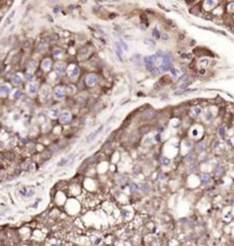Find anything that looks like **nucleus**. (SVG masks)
I'll list each match as a JSON object with an SVG mask.
<instances>
[{"label": "nucleus", "mask_w": 234, "mask_h": 246, "mask_svg": "<svg viewBox=\"0 0 234 246\" xmlns=\"http://www.w3.org/2000/svg\"><path fill=\"white\" fill-rule=\"evenodd\" d=\"M215 4H216L215 1H209V0H206V1L204 2V7H205L206 9H210L213 6H215Z\"/></svg>", "instance_id": "obj_23"}, {"label": "nucleus", "mask_w": 234, "mask_h": 246, "mask_svg": "<svg viewBox=\"0 0 234 246\" xmlns=\"http://www.w3.org/2000/svg\"><path fill=\"white\" fill-rule=\"evenodd\" d=\"M90 240H91V242H92L94 244H100V243L102 242V238H101V236H99V235H92V236L90 237Z\"/></svg>", "instance_id": "obj_20"}, {"label": "nucleus", "mask_w": 234, "mask_h": 246, "mask_svg": "<svg viewBox=\"0 0 234 246\" xmlns=\"http://www.w3.org/2000/svg\"><path fill=\"white\" fill-rule=\"evenodd\" d=\"M37 66V63L35 61H30L29 63H28V65H27V68H28V70L29 71H34L35 70V68H36Z\"/></svg>", "instance_id": "obj_22"}, {"label": "nucleus", "mask_w": 234, "mask_h": 246, "mask_svg": "<svg viewBox=\"0 0 234 246\" xmlns=\"http://www.w3.org/2000/svg\"><path fill=\"white\" fill-rule=\"evenodd\" d=\"M102 130H103V126H100L96 131L91 132L90 135L87 136V138H86V143H87V144H88V143H91V142H92V141H94V139H95V138H96L100 133H101V131H102Z\"/></svg>", "instance_id": "obj_7"}, {"label": "nucleus", "mask_w": 234, "mask_h": 246, "mask_svg": "<svg viewBox=\"0 0 234 246\" xmlns=\"http://www.w3.org/2000/svg\"><path fill=\"white\" fill-rule=\"evenodd\" d=\"M71 120V113L69 111H64L60 114V121L62 123H67Z\"/></svg>", "instance_id": "obj_6"}, {"label": "nucleus", "mask_w": 234, "mask_h": 246, "mask_svg": "<svg viewBox=\"0 0 234 246\" xmlns=\"http://www.w3.org/2000/svg\"><path fill=\"white\" fill-rule=\"evenodd\" d=\"M203 117H204V119H205L206 121H209V120L213 118V113L209 110H206L205 113H204V115H203Z\"/></svg>", "instance_id": "obj_25"}, {"label": "nucleus", "mask_w": 234, "mask_h": 246, "mask_svg": "<svg viewBox=\"0 0 234 246\" xmlns=\"http://www.w3.org/2000/svg\"><path fill=\"white\" fill-rule=\"evenodd\" d=\"M197 151H198V152H203V151H204V145H203L202 143L197 145Z\"/></svg>", "instance_id": "obj_29"}, {"label": "nucleus", "mask_w": 234, "mask_h": 246, "mask_svg": "<svg viewBox=\"0 0 234 246\" xmlns=\"http://www.w3.org/2000/svg\"><path fill=\"white\" fill-rule=\"evenodd\" d=\"M170 162H171V161H170L168 158H166V157H163V158H162V163H163L164 165H168Z\"/></svg>", "instance_id": "obj_31"}, {"label": "nucleus", "mask_w": 234, "mask_h": 246, "mask_svg": "<svg viewBox=\"0 0 234 246\" xmlns=\"http://www.w3.org/2000/svg\"><path fill=\"white\" fill-rule=\"evenodd\" d=\"M55 68H56V71L58 72V73H63L65 70H66V64L65 63H57L56 64V66H55Z\"/></svg>", "instance_id": "obj_14"}, {"label": "nucleus", "mask_w": 234, "mask_h": 246, "mask_svg": "<svg viewBox=\"0 0 234 246\" xmlns=\"http://www.w3.org/2000/svg\"><path fill=\"white\" fill-rule=\"evenodd\" d=\"M196 168H197V166L194 164V163H192L191 164V166H190V168H189V170L190 171H192V170H196Z\"/></svg>", "instance_id": "obj_33"}, {"label": "nucleus", "mask_w": 234, "mask_h": 246, "mask_svg": "<svg viewBox=\"0 0 234 246\" xmlns=\"http://www.w3.org/2000/svg\"><path fill=\"white\" fill-rule=\"evenodd\" d=\"M171 74H172V76L173 78H179L182 73H181V70L179 68H172V70H171Z\"/></svg>", "instance_id": "obj_18"}, {"label": "nucleus", "mask_w": 234, "mask_h": 246, "mask_svg": "<svg viewBox=\"0 0 234 246\" xmlns=\"http://www.w3.org/2000/svg\"><path fill=\"white\" fill-rule=\"evenodd\" d=\"M171 68H172V58H171V55L165 54V55L162 58V64H161V66H160V70L163 71V72H166V71H168Z\"/></svg>", "instance_id": "obj_2"}, {"label": "nucleus", "mask_w": 234, "mask_h": 246, "mask_svg": "<svg viewBox=\"0 0 234 246\" xmlns=\"http://www.w3.org/2000/svg\"><path fill=\"white\" fill-rule=\"evenodd\" d=\"M49 115H50V117H52V118L58 117V116L60 115V110H59V108H57V107L51 108L50 111H49Z\"/></svg>", "instance_id": "obj_17"}, {"label": "nucleus", "mask_w": 234, "mask_h": 246, "mask_svg": "<svg viewBox=\"0 0 234 246\" xmlns=\"http://www.w3.org/2000/svg\"><path fill=\"white\" fill-rule=\"evenodd\" d=\"M200 180H201L202 184H208V183L210 182V176H209V174H206V173H203V174H201Z\"/></svg>", "instance_id": "obj_21"}, {"label": "nucleus", "mask_w": 234, "mask_h": 246, "mask_svg": "<svg viewBox=\"0 0 234 246\" xmlns=\"http://www.w3.org/2000/svg\"><path fill=\"white\" fill-rule=\"evenodd\" d=\"M223 130H224V128L222 127L221 129H220V135H224V131Z\"/></svg>", "instance_id": "obj_35"}, {"label": "nucleus", "mask_w": 234, "mask_h": 246, "mask_svg": "<svg viewBox=\"0 0 234 246\" xmlns=\"http://www.w3.org/2000/svg\"><path fill=\"white\" fill-rule=\"evenodd\" d=\"M27 91L29 94H35L37 92V84L36 83H30L27 86Z\"/></svg>", "instance_id": "obj_9"}, {"label": "nucleus", "mask_w": 234, "mask_h": 246, "mask_svg": "<svg viewBox=\"0 0 234 246\" xmlns=\"http://www.w3.org/2000/svg\"><path fill=\"white\" fill-rule=\"evenodd\" d=\"M116 51H117V55L119 57L120 60H122V48L120 46V44L116 43Z\"/></svg>", "instance_id": "obj_24"}, {"label": "nucleus", "mask_w": 234, "mask_h": 246, "mask_svg": "<svg viewBox=\"0 0 234 246\" xmlns=\"http://www.w3.org/2000/svg\"><path fill=\"white\" fill-rule=\"evenodd\" d=\"M65 94H66V89H65L64 87H62V86L56 87V89H55V91H53L55 98H58V99H62V98H64Z\"/></svg>", "instance_id": "obj_4"}, {"label": "nucleus", "mask_w": 234, "mask_h": 246, "mask_svg": "<svg viewBox=\"0 0 234 246\" xmlns=\"http://www.w3.org/2000/svg\"><path fill=\"white\" fill-rule=\"evenodd\" d=\"M202 135V128H200L199 126H195L191 129V135L193 137H197L198 135Z\"/></svg>", "instance_id": "obj_12"}, {"label": "nucleus", "mask_w": 234, "mask_h": 246, "mask_svg": "<svg viewBox=\"0 0 234 246\" xmlns=\"http://www.w3.org/2000/svg\"><path fill=\"white\" fill-rule=\"evenodd\" d=\"M78 73H79V68L75 64H72L68 67V75L70 77H75L78 75Z\"/></svg>", "instance_id": "obj_5"}, {"label": "nucleus", "mask_w": 234, "mask_h": 246, "mask_svg": "<svg viewBox=\"0 0 234 246\" xmlns=\"http://www.w3.org/2000/svg\"><path fill=\"white\" fill-rule=\"evenodd\" d=\"M67 90H68V92L69 93H74L75 92V90H76V87L74 85H72V84H69V85L67 86Z\"/></svg>", "instance_id": "obj_27"}, {"label": "nucleus", "mask_w": 234, "mask_h": 246, "mask_svg": "<svg viewBox=\"0 0 234 246\" xmlns=\"http://www.w3.org/2000/svg\"><path fill=\"white\" fill-rule=\"evenodd\" d=\"M32 79H33V75H32V74H28V75H27V80L31 81Z\"/></svg>", "instance_id": "obj_34"}, {"label": "nucleus", "mask_w": 234, "mask_h": 246, "mask_svg": "<svg viewBox=\"0 0 234 246\" xmlns=\"http://www.w3.org/2000/svg\"><path fill=\"white\" fill-rule=\"evenodd\" d=\"M10 92V87L7 84H3L0 86V94L1 96H7Z\"/></svg>", "instance_id": "obj_10"}, {"label": "nucleus", "mask_w": 234, "mask_h": 246, "mask_svg": "<svg viewBox=\"0 0 234 246\" xmlns=\"http://www.w3.org/2000/svg\"><path fill=\"white\" fill-rule=\"evenodd\" d=\"M49 96H50V88L49 86L44 85L41 89V97L43 99H48Z\"/></svg>", "instance_id": "obj_8"}, {"label": "nucleus", "mask_w": 234, "mask_h": 246, "mask_svg": "<svg viewBox=\"0 0 234 246\" xmlns=\"http://www.w3.org/2000/svg\"><path fill=\"white\" fill-rule=\"evenodd\" d=\"M85 82L88 86H95L98 82V76L96 74H88L85 77Z\"/></svg>", "instance_id": "obj_3"}, {"label": "nucleus", "mask_w": 234, "mask_h": 246, "mask_svg": "<svg viewBox=\"0 0 234 246\" xmlns=\"http://www.w3.org/2000/svg\"><path fill=\"white\" fill-rule=\"evenodd\" d=\"M199 63H200V65H202V67H206V66L209 65V60H208V59H204V60H201Z\"/></svg>", "instance_id": "obj_30"}, {"label": "nucleus", "mask_w": 234, "mask_h": 246, "mask_svg": "<svg viewBox=\"0 0 234 246\" xmlns=\"http://www.w3.org/2000/svg\"><path fill=\"white\" fill-rule=\"evenodd\" d=\"M22 96V91L20 89H17L14 92H13V98H20Z\"/></svg>", "instance_id": "obj_28"}, {"label": "nucleus", "mask_w": 234, "mask_h": 246, "mask_svg": "<svg viewBox=\"0 0 234 246\" xmlns=\"http://www.w3.org/2000/svg\"><path fill=\"white\" fill-rule=\"evenodd\" d=\"M20 193L23 195V196H25V197H30V196H32L33 194H34V191L33 190H30V191H28V189H22L21 191H20Z\"/></svg>", "instance_id": "obj_19"}, {"label": "nucleus", "mask_w": 234, "mask_h": 246, "mask_svg": "<svg viewBox=\"0 0 234 246\" xmlns=\"http://www.w3.org/2000/svg\"><path fill=\"white\" fill-rule=\"evenodd\" d=\"M200 113H201V108H200V107H198V106L193 107V108L190 110V114H191V116H194V117H196V116H198V115H200Z\"/></svg>", "instance_id": "obj_16"}, {"label": "nucleus", "mask_w": 234, "mask_h": 246, "mask_svg": "<svg viewBox=\"0 0 234 246\" xmlns=\"http://www.w3.org/2000/svg\"><path fill=\"white\" fill-rule=\"evenodd\" d=\"M52 54H53V57H60L63 54V50L60 48H56L52 51Z\"/></svg>", "instance_id": "obj_26"}, {"label": "nucleus", "mask_w": 234, "mask_h": 246, "mask_svg": "<svg viewBox=\"0 0 234 246\" xmlns=\"http://www.w3.org/2000/svg\"><path fill=\"white\" fill-rule=\"evenodd\" d=\"M142 191H143V192H148V191H149V186H148L147 184H145V186L143 184V186H142Z\"/></svg>", "instance_id": "obj_32"}, {"label": "nucleus", "mask_w": 234, "mask_h": 246, "mask_svg": "<svg viewBox=\"0 0 234 246\" xmlns=\"http://www.w3.org/2000/svg\"><path fill=\"white\" fill-rule=\"evenodd\" d=\"M12 82L14 85H20L22 83V76L20 74H15L12 77Z\"/></svg>", "instance_id": "obj_11"}, {"label": "nucleus", "mask_w": 234, "mask_h": 246, "mask_svg": "<svg viewBox=\"0 0 234 246\" xmlns=\"http://www.w3.org/2000/svg\"><path fill=\"white\" fill-rule=\"evenodd\" d=\"M72 159H73V157H70V156L64 157V158H62V159L59 161L58 165H59V166H65V165H67V164H69Z\"/></svg>", "instance_id": "obj_13"}, {"label": "nucleus", "mask_w": 234, "mask_h": 246, "mask_svg": "<svg viewBox=\"0 0 234 246\" xmlns=\"http://www.w3.org/2000/svg\"><path fill=\"white\" fill-rule=\"evenodd\" d=\"M41 67H42V69H43L44 71H48L49 69H50V67H51V61H50L49 59L43 60L42 64H41Z\"/></svg>", "instance_id": "obj_15"}, {"label": "nucleus", "mask_w": 234, "mask_h": 246, "mask_svg": "<svg viewBox=\"0 0 234 246\" xmlns=\"http://www.w3.org/2000/svg\"><path fill=\"white\" fill-rule=\"evenodd\" d=\"M144 63L145 66L150 72H155L156 69V64H157V55L153 54V55H148L144 58Z\"/></svg>", "instance_id": "obj_1"}]
</instances>
